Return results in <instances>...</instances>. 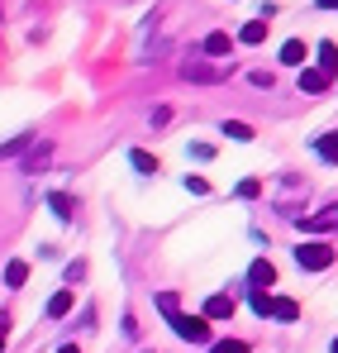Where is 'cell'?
Listing matches in <instances>:
<instances>
[{"instance_id":"6da1fadb","label":"cell","mask_w":338,"mask_h":353,"mask_svg":"<svg viewBox=\"0 0 338 353\" xmlns=\"http://www.w3.org/2000/svg\"><path fill=\"white\" fill-rule=\"evenodd\" d=\"M295 263L305 272H324V268H334V248L329 243H300L295 248Z\"/></svg>"},{"instance_id":"7a4b0ae2","label":"cell","mask_w":338,"mask_h":353,"mask_svg":"<svg viewBox=\"0 0 338 353\" xmlns=\"http://www.w3.org/2000/svg\"><path fill=\"white\" fill-rule=\"evenodd\" d=\"M171 330L181 334V339H191V344H210V325H205V315H171Z\"/></svg>"},{"instance_id":"3957f363","label":"cell","mask_w":338,"mask_h":353,"mask_svg":"<svg viewBox=\"0 0 338 353\" xmlns=\"http://www.w3.org/2000/svg\"><path fill=\"white\" fill-rule=\"evenodd\" d=\"M310 234H329V230H338V205H324V210H315V215H305L300 220Z\"/></svg>"},{"instance_id":"277c9868","label":"cell","mask_w":338,"mask_h":353,"mask_svg":"<svg viewBox=\"0 0 338 353\" xmlns=\"http://www.w3.org/2000/svg\"><path fill=\"white\" fill-rule=\"evenodd\" d=\"M181 77H186V81H220V77H224V67H210V62H181Z\"/></svg>"},{"instance_id":"5b68a950","label":"cell","mask_w":338,"mask_h":353,"mask_svg":"<svg viewBox=\"0 0 338 353\" xmlns=\"http://www.w3.org/2000/svg\"><path fill=\"white\" fill-rule=\"evenodd\" d=\"M248 282H253V292H262V287H272V282H277V268H272L267 258H257V263L248 268Z\"/></svg>"},{"instance_id":"8992f818","label":"cell","mask_w":338,"mask_h":353,"mask_svg":"<svg viewBox=\"0 0 338 353\" xmlns=\"http://www.w3.org/2000/svg\"><path fill=\"white\" fill-rule=\"evenodd\" d=\"M300 91L319 96V91H329V77H324L319 67H300Z\"/></svg>"},{"instance_id":"52a82bcc","label":"cell","mask_w":338,"mask_h":353,"mask_svg":"<svg viewBox=\"0 0 338 353\" xmlns=\"http://www.w3.org/2000/svg\"><path fill=\"white\" fill-rule=\"evenodd\" d=\"M233 315V296H210L205 301V320H229Z\"/></svg>"},{"instance_id":"ba28073f","label":"cell","mask_w":338,"mask_h":353,"mask_svg":"<svg viewBox=\"0 0 338 353\" xmlns=\"http://www.w3.org/2000/svg\"><path fill=\"white\" fill-rule=\"evenodd\" d=\"M272 320H286V325H291V320H300V305H295V301H286V296H272Z\"/></svg>"},{"instance_id":"9c48e42d","label":"cell","mask_w":338,"mask_h":353,"mask_svg":"<svg viewBox=\"0 0 338 353\" xmlns=\"http://www.w3.org/2000/svg\"><path fill=\"white\" fill-rule=\"evenodd\" d=\"M315 153H319L324 163H338V134H319V139H315Z\"/></svg>"},{"instance_id":"30bf717a","label":"cell","mask_w":338,"mask_h":353,"mask_svg":"<svg viewBox=\"0 0 338 353\" xmlns=\"http://www.w3.org/2000/svg\"><path fill=\"white\" fill-rule=\"evenodd\" d=\"M319 72H324V77L338 72V43H319Z\"/></svg>"},{"instance_id":"8fae6325","label":"cell","mask_w":338,"mask_h":353,"mask_svg":"<svg viewBox=\"0 0 338 353\" xmlns=\"http://www.w3.org/2000/svg\"><path fill=\"white\" fill-rule=\"evenodd\" d=\"M238 39H243V43H262V39H267V19H248Z\"/></svg>"},{"instance_id":"7c38bea8","label":"cell","mask_w":338,"mask_h":353,"mask_svg":"<svg viewBox=\"0 0 338 353\" xmlns=\"http://www.w3.org/2000/svg\"><path fill=\"white\" fill-rule=\"evenodd\" d=\"M282 62H291V67H305V43H300V39H291V43L282 48Z\"/></svg>"},{"instance_id":"4fadbf2b","label":"cell","mask_w":338,"mask_h":353,"mask_svg":"<svg viewBox=\"0 0 338 353\" xmlns=\"http://www.w3.org/2000/svg\"><path fill=\"white\" fill-rule=\"evenodd\" d=\"M129 163H134L138 172H158V158H153V153H143V148H134V153H129Z\"/></svg>"},{"instance_id":"5bb4252c","label":"cell","mask_w":338,"mask_h":353,"mask_svg":"<svg viewBox=\"0 0 338 353\" xmlns=\"http://www.w3.org/2000/svg\"><path fill=\"white\" fill-rule=\"evenodd\" d=\"M67 310H72V292H57L53 301H48V315H53V320H62Z\"/></svg>"},{"instance_id":"9a60e30c","label":"cell","mask_w":338,"mask_h":353,"mask_svg":"<svg viewBox=\"0 0 338 353\" xmlns=\"http://www.w3.org/2000/svg\"><path fill=\"white\" fill-rule=\"evenodd\" d=\"M224 134H229V139H238V143H248V139H253V129H248L243 119H224Z\"/></svg>"},{"instance_id":"2e32d148","label":"cell","mask_w":338,"mask_h":353,"mask_svg":"<svg viewBox=\"0 0 338 353\" xmlns=\"http://www.w3.org/2000/svg\"><path fill=\"white\" fill-rule=\"evenodd\" d=\"M205 53H210V58H224L229 53V34H210V39H205Z\"/></svg>"},{"instance_id":"e0dca14e","label":"cell","mask_w":338,"mask_h":353,"mask_svg":"<svg viewBox=\"0 0 338 353\" xmlns=\"http://www.w3.org/2000/svg\"><path fill=\"white\" fill-rule=\"evenodd\" d=\"M48 205L57 210V220H72V196H62V191H53V196H48Z\"/></svg>"},{"instance_id":"ac0fdd59","label":"cell","mask_w":338,"mask_h":353,"mask_svg":"<svg viewBox=\"0 0 338 353\" xmlns=\"http://www.w3.org/2000/svg\"><path fill=\"white\" fill-rule=\"evenodd\" d=\"M5 282H10V287H24V282H29V268H24V263H10V268H5Z\"/></svg>"},{"instance_id":"d6986e66","label":"cell","mask_w":338,"mask_h":353,"mask_svg":"<svg viewBox=\"0 0 338 353\" xmlns=\"http://www.w3.org/2000/svg\"><path fill=\"white\" fill-rule=\"evenodd\" d=\"M158 310H162V315L171 320V315L181 310V301H176V292H162V296H158Z\"/></svg>"},{"instance_id":"ffe728a7","label":"cell","mask_w":338,"mask_h":353,"mask_svg":"<svg viewBox=\"0 0 338 353\" xmlns=\"http://www.w3.org/2000/svg\"><path fill=\"white\" fill-rule=\"evenodd\" d=\"M253 310H257V315H272V296H267V292H253Z\"/></svg>"},{"instance_id":"44dd1931","label":"cell","mask_w":338,"mask_h":353,"mask_svg":"<svg viewBox=\"0 0 338 353\" xmlns=\"http://www.w3.org/2000/svg\"><path fill=\"white\" fill-rule=\"evenodd\" d=\"M210 353H248V344L243 339H224V344H215Z\"/></svg>"},{"instance_id":"7402d4cb","label":"cell","mask_w":338,"mask_h":353,"mask_svg":"<svg viewBox=\"0 0 338 353\" xmlns=\"http://www.w3.org/2000/svg\"><path fill=\"white\" fill-rule=\"evenodd\" d=\"M257 191H262V181H253V176H248V181H238V196H243V201H253Z\"/></svg>"},{"instance_id":"603a6c76","label":"cell","mask_w":338,"mask_h":353,"mask_svg":"<svg viewBox=\"0 0 338 353\" xmlns=\"http://www.w3.org/2000/svg\"><path fill=\"white\" fill-rule=\"evenodd\" d=\"M186 186H191L196 196H205V191H210V181H205V176H186Z\"/></svg>"},{"instance_id":"cb8c5ba5","label":"cell","mask_w":338,"mask_h":353,"mask_svg":"<svg viewBox=\"0 0 338 353\" xmlns=\"http://www.w3.org/2000/svg\"><path fill=\"white\" fill-rule=\"evenodd\" d=\"M0 349H5V315H0Z\"/></svg>"},{"instance_id":"d4e9b609","label":"cell","mask_w":338,"mask_h":353,"mask_svg":"<svg viewBox=\"0 0 338 353\" xmlns=\"http://www.w3.org/2000/svg\"><path fill=\"white\" fill-rule=\"evenodd\" d=\"M319 5H324V10H338V0H319Z\"/></svg>"},{"instance_id":"484cf974","label":"cell","mask_w":338,"mask_h":353,"mask_svg":"<svg viewBox=\"0 0 338 353\" xmlns=\"http://www.w3.org/2000/svg\"><path fill=\"white\" fill-rule=\"evenodd\" d=\"M57 353H81V349H76V344H67V349H57Z\"/></svg>"},{"instance_id":"4316f807","label":"cell","mask_w":338,"mask_h":353,"mask_svg":"<svg viewBox=\"0 0 338 353\" xmlns=\"http://www.w3.org/2000/svg\"><path fill=\"white\" fill-rule=\"evenodd\" d=\"M334 353H338V339H334Z\"/></svg>"}]
</instances>
